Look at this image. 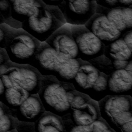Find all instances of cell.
<instances>
[{"mask_svg":"<svg viewBox=\"0 0 132 132\" xmlns=\"http://www.w3.org/2000/svg\"><path fill=\"white\" fill-rule=\"evenodd\" d=\"M74 90L71 83L59 81L53 75L42 76L38 95L45 111L62 117L69 112Z\"/></svg>","mask_w":132,"mask_h":132,"instance_id":"cell-1","label":"cell"},{"mask_svg":"<svg viewBox=\"0 0 132 132\" xmlns=\"http://www.w3.org/2000/svg\"><path fill=\"white\" fill-rule=\"evenodd\" d=\"M101 118L115 132H132V97L107 95L98 102Z\"/></svg>","mask_w":132,"mask_h":132,"instance_id":"cell-2","label":"cell"},{"mask_svg":"<svg viewBox=\"0 0 132 132\" xmlns=\"http://www.w3.org/2000/svg\"><path fill=\"white\" fill-rule=\"evenodd\" d=\"M65 23L58 6L47 5L42 2L34 13L21 23V28L42 42Z\"/></svg>","mask_w":132,"mask_h":132,"instance_id":"cell-3","label":"cell"},{"mask_svg":"<svg viewBox=\"0 0 132 132\" xmlns=\"http://www.w3.org/2000/svg\"><path fill=\"white\" fill-rule=\"evenodd\" d=\"M107 78L88 61L82 60L72 84L76 91L98 102L108 95Z\"/></svg>","mask_w":132,"mask_h":132,"instance_id":"cell-4","label":"cell"},{"mask_svg":"<svg viewBox=\"0 0 132 132\" xmlns=\"http://www.w3.org/2000/svg\"><path fill=\"white\" fill-rule=\"evenodd\" d=\"M6 74L12 87H19L30 94H38L42 76L28 64H19L9 60L0 65V77Z\"/></svg>","mask_w":132,"mask_h":132,"instance_id":"cell-5","label":"cell"},{"mask_svg":"<svg viewBox=\"0 0 132 132\" xmlns=\"http://www.w3.org/2000/svg\"><path fill=\"white\" fill-rule=\"evenodd\" d=\"M41 43L21 28L16 29L5 49L12 62L30 64Z\"/></svg>","mask_w":132,"mask_h":132,"instance_id":"cell-6","label":"cell"},{"mask_svg":"<svg viewBox=\"0 0 132 132\" xmlns=\"http://www.w3.org/2000/svg\"><path fill=\"white\" fill-rule=\"evenodd\" d=\"M68 114L74 124L82 126L91 125L101 118L98 102L76 90L73 91Z\"/></svg>","mask_w":132,"mask_h":132,"instance_id":"cell-7","label":"cell"},{"mask_svg":"<svg viewBox=\"0 0 132 132\" xmlns=\"http://www.w3.org/2000/svg\"><path fill=\"white\" fill-rule=\"evenodd\" d=\"M71 29L79 59L88 61L104 54L105 45L84 25H71Z\"/></svg>","mask_w":132,"mask_h":132,"instance_id":"cell-8","label":"cell"},{"mask_svg":"<svg viewBox=\"0 0 132 132\" xmlns=\"http://www.w3.org/2000/svg\"><path fill=\"white\" fill-rule=\"evenodd\" d=\"M95 1H63L58 6L66 21L71 25H84L95 13Z\"/></svg>","mask_w":132,"mask_h":132,"instance_id":"cell-9","label":"cell"},{"mask_svg":"<svg viewBox=\"0 0 132 132\" xmlns=\"http://www.w3.org/2000/svg\"><path fill=\"white\" fill-rule=\"evenodd\" d=\"M57 54H62L70 59H77L78 51L73 38L71 25L65 23L55 31L45 41Z\"/></svg>","mask_w":132,"mask_h":132,"instance_id":"cell-10","label":"cell"},{"mask_svg":"<svg viewBox=\"0 0 132 132\" xmlns=\"http://www.w3.org/2000/svg\"><path fill=\"white\" fill-rule=\"evenodd\" d=\"M84 26L105 46L121 38L123 35L109 23L103 14L95 13Z\"/></svg>","mask_w":132,"mask_h":132,"instance_id":"cell-11","label":"cell"},{"mask_svg":"<svg viewBox=\"0 0 132 132\" xmlns=\"http://www.w3.org/2000/svg\"><path fill=\"white\" fill-rule=\"evenodd\" d=\"M57 53L45 42H42L30 64L42 76L53 75Z\"/></svg>","mask_w":132,"mask_h":132,"instance_id":"cell-12","label":"cell"},{"mask_svg":"<svg viewBox=\"0 0 132 132\" xmlns=\"http://www.w3.org/2000/svg\"><path fill=\"white\" fill-rule=\"evenodd\" d=\"M108 95L132 94V75L124 69L114 71L108 76Z\"/></svg>","mask_w":132,"mask_h":132,"instance_id":"cell-13","label":"cell"},{"mask_svg":"<svg viewBox=\"0 0 132 132\" xmlns=\"http://www.w3.org/2000/svg\"><path fill=\"white\" fill-rule=\"evenodd\" d=\"M82 61L79 58L70 59L62 54H57L53 76L59 81L72 84Z\"/></svg>","mask_w":132,"mask_h":132,"instance_id":"cell-14","label":"cell"},{"mask_svg":"<svg viewBox=\"0 0 132 132\" xmlns=\"http://www.w3.org/2000/svg\"><path fill=\"white\" fill-rule=\"evenodd\" d=\"M19 121L34 123L45 111L38 94H30L18 108Z\"/></svg>","mask_w":132,"mask_h":132,"instance_id":"cell-15","label":"cell"},{"mask_svg":"<svg viewBox=\"0 0 132 132\" xmlns=\"http://www.w3.org/2000/svg\"><path fill=\"white\" fill-rule=\"evenodd\" d=\"M10 3L11 17L21 23L32 15L42 2L41 0H8Z\"/></svg>","mask_w":132,"mask_h":132,"instance_id":"cell-16","label":"cell"},{"mask_svg":"<svg viewBox=\"0 0 132 132\" xmlns=\"http://www.w3.org/2000/svg\"><path fill=\"white\" fill-rule=\"evenodd\" d=\"M35 132H65L61 117L48 111L34 123Z\"/></svg>","mask_w":132,"mask_h":132,"instance_id":"cell-17","label":"cell"},{"mask_svg":"<svg viewBox=\"0 0 132 132\" xmlns=\"http://www.w3.org/2000/svg\"><path fill=\"white\" fill-rule=\"evenodd\" d=\"M103 55L111 60L125 61L132 60V51L121 38L105 46Z\"/></svg>","mask_w":132,"mask_h":132,"instance_id":"cell-18","label":"cell"},{"mask_svg":"<svg viewBox=\"0 0 132 132\" xmlns=\"http://www.w3.org/2000/svg\"><path fill=\"white\" fill-rule=\"evenodd\" d=\"M95 13L105 15L109 23L122 34L128 31L123 18L121 7L109 9L96 4Z\"/></svg>","mask_w":132,"mask_h":132,"instance_id":"cell-19","label":"cell"},{"mask_svg":"<svg viewBox=\"0 0 132 132\" xmlns=\"http://www.w3.org/2000/svg\"><path fill=\"white\" fill-rule=\"evenodd\" d=\"M88 62L101 73L108 76L115 70L124 69L129 61L111 60L103 55Z\"/></svg>","mask_w":132,"mask_h":132,"instance_id":"cell-20","label":"cell"},{"mask_svg":"<svg viewBox=\"0 0 132 132\" xmlns=\"http://www.w3.org/2000/svg\"><path fill=\"white\" fill-rule=\"evenodd\" d=\"M5 97L7 103L11 107L18 108L30 94L19 87H12L5 89Z\"/></svg>","mask_w":132,"mask_h":132,"instance_id":"cell-21","label":"cell"},{"mask_svg":"<svg viewBox=\"0 0 132 132\" xmlns=\"http://www.w3.org/2000/svg\"><path fill=\"white\" fill-rule=\"evenodd\" d=\"M17 29L4 23L0 24V47L5 48Z\"/></svg>","mask_w":132,"mask_h":132,"instance_id":"cell-22","label":"cell"},{"mask_svg":"<svg viewBox=\"0 0 132 132\" xmlns=\"http://www.w3.org/2000/svg\"><path fill=\"white\" fill-rule=\"evenodd\" d=\"M61 118L65 132H91V125L82 126L76 125L72 122L68 114L61 117Z\"/></svg>","mask_w":132,"mask_h":132,"instance_id":"cell-23","label":"cell"},{"mask_svg":"<svg viewBox=\"0 0 132 132\" xmlns=\"http://www.w3.org/2000/svg\"><path fill=\"white\" fill-rule=\"evenodd\" d=\"M17 121L16 118L5 114L0 118V132H6L15 129Z\"/></svg>","mask_w":132,"mask_h":132,"instance_id":"cell-24","label":"cell"},{"mask_svg":"<svg viewBox=\"0 0 132 132\" xmlns=\"http://www.w3.org/2000/svg\"><path fill=\"white\" fill-rule=\"evenodd\" d=\"M0 12L6 24L13 19L11 17V7L8 0H0Z\"/></svg>","mask_w":132,"mask_h":132,"instance_id":"cell-25","label":"cell"},{"mask_svg":"<svg viewBox=\"0 0 132 132\" xmlns=\"http://www.w3.org/2000/svg\"><path fill=\"white\" fill-rule=\"evenodd\" d=\"M91 127V132H115L102 118H100L92 123Z\"/></svg>","mask_w":132,"mask_h":132,"instance_id":"cell-26","label":"cell"},{"mask_svg":"<svg viewBox=\"0 0 132 132\" xmlns=\"http://www.w3.org/2000/svg\"><path fill=\"white\" fill-rule=\"evenodd\" d=\"M123 18L127 30L132 29V8L121 7Z\"/></svg>","mask_w":132,"mask_h":132,"instance_id":"cell-27","label":"cell"},{"mask_svg":"<svg viewBox=\"0 0 132 132\" xmlns=\"http://www.w3.org/2000/svg\"><path fill=\"white\" fill-rule=\"evenodd\" d=\"M34 123L19 121L18 120L15 129L18 132H34Z\"/></svg>","mask_w":132,"mask_h":132,"instance_id":"cell-28","label":"cell"},{"mask_svg":"<svg viewBox=\"0 0 132 132\" xmlns=\"http://www.w3.org/2000/svg\"><path fill=\"white\" fill-rule=\"evenodd\" d=\"M95 2L98 5L109 9L121 7L118 0H95Z\"/></svg>","mask_w":132,"mask_h":132,"instance_id":"cell-29","label":"cell"},{"mask_svg":"<svg viewBox=\"0 0 132 132\" xmlns=\"http://www.w3.org/2000/svg\"><path fill=\"white\" fill-rule=\"evenodd\" d=\"M128 47L132 51V30L124 32L121 37Z\"/></svg>","mask_w":132,"mask_h":132,"instance_id":"cell-30","label":"cell"},{"mask_svg":"<svg viewBox=\"0 0 132 132\" xmlns=\"http://www.w3.org/2000/svg\"><path fill=\"white\" fill-rule=\"evenodd\" d=\"M10 60L5 48L0 47V65Z\"/></svg>","mask_w":132,"mask_h":132,"instance_id":"cell-31","label":"cell"},{"mask_svg":"<svg viewBox=\"0 0 132 132\" xmlns=\"http://www.w3.org/2000/svg\"><path fill=\"white\" fill-rule=\"evenodd\" d=\"M41 1L47 5L58 6L63 0H41Z\"/></svg>","mask_w":132,"mask_h":132,"instance_id":"cell-32","label":"cell"},{"mask_svg":"<svg viewBox=\"0 0 132 132\" xmlns=\"http://www.w3.org/2000/svg\"><path fill=\"white\" fill-rule=\"evenodd\" d=\"M121 7H128L132 8V0H118Z\"/></svg>","mask_w":132,"mask_h":132,"instance_id":"cell-33","label":"cell"},{"mask_svg":"<svg viewBox=\"0 0 132 132\" xmlns=\"http://www.w3.org/2000/svg\"><path fill=\"white\" fill-rule=\"evenodd\" d=\"M124 70H125L130 74L132 75V60L129 61L128 62L127 64L124 68Z\"/></svg>","mask_w":132,"mask_h":132,"instance_id":"cell-34","label":"cell"},{"mask_svg":"<svg viewBox=\"0 0 132 132\" xmlns=\"http://www.w3.org/2000/svg\"><path fill=\"white\" fill-rule=\"evenodd\" d=\"M5 90V87H4V86L3 85V83L2 82V79L0 77V95H2L4 93Z\"/></svg>","mask_w":132,"mask_h":132,"instance_id":"cell-35","label":"cell"},{"mask_svg":"<svg viewBox=\"0 0 132 132\" xmlns=\"http://www.w3.org/2000/svg\"><path fill=\"white\" fill-rule=\"evenodd\" d=\"M5 114V113L4 112V110H3L2 107L0 106V118H2Z\"/></svg>","mask_w":132,"mask_h":132,"instance_id":"cell-36","label":"cell"},{"mask_svg":"<svg viewBox=\"0 0 132 132\" xmlns=\"http://www.w3.org/2000/svg\"><path fill=\"white\" fill-rule=\"evenodd\" d=\"M5 22V20L3 18L2 15L1 14V12H0V24H2V23H4Z\"/></svg>","mask_w":132,"mask_h":132,"instance_id":"cell-37","label":"cell"},{"mask_svg":"<svg viewBox=\"0 0 132 132\" xmlns=\"http://www.w3.org/2000/svg\"><path fill=\"white\" fill-rule=\"evenodd\" d=\"M6 132H18L17 130H16V129H12V130H10L9 131H7Z\"/></svg>","mask_w":132,"mask_h":132,"instance_id":"cell-38","label":"cell"},{"mask_svg":"<svg viewBox=\"0 0 132 132\" xmlns=\"http://www.w3.org/2000/svg\"><path fill=\"white\" fill-rule=\"evenodd\" d=\"M68 1H74V0H68ZM80 1H87V2H92V1H95V0H80Z\"/></svg>","mask_w":132,"mask_h":132,"instance_id":"cell-39","label":"cell"},{"mask_svg":"<svg viewBox=\"0 0 132 132\" xmlns=\"http://www.w3.org/2000/svg\"><path fill=\"white\" fill-rule=\"evenodd\" d=\"M34 132H35V131H34Z\"/></svg>","mask_w":132,"mask_h":132,"instance_id":"cell-40","label":"cell"}]
</instances>
